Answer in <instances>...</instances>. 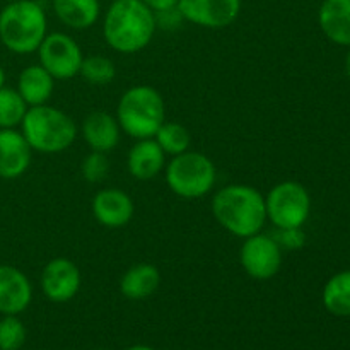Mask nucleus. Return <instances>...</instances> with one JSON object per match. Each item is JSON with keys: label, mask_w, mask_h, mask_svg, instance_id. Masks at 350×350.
Here are the masks:
<instances>
[{"label": "nucleus", "mask_w": 350, "mask_h": 350, "mask_svg": "<svg viewBox=\"0 0 350 350\" xmlns=\"http://www.w3.org/2000/svg\"><path fill=\"white\" fill-rule=\"evenodd\" d=\"M156 31V16L142 0H113L103 19L106 44L122 55L142 51Z\"/></svg>", "instance_id": "1"}, {"label": "nucleus", "mask_w": 350, "mask_h": 350, "mask_svg": "<svg viewBox=\"0 0 350 350\" xmlns=\"http://www.w3.org/2000/svg\"><path fill=\"white\" fill-rule=\"evenodd\" d=\"M211 211L222 229L241 239L262 232L267 222L265 197L252 185L232 183L219 188Z\"/></svg>", "instance_id": "2"}, {"label": "nucleus", "mask_w": 350, "mask_h": 350, "mask_svg": "<svg viewBox=\"0 0 350 350\" xmlns=\"http://www.w3.org/2000/svg\"><path fill=\"white\" fill-rule=\"evenodd\" d=\"M46 34V12L36 0L7 2L0 10V43L12 53H34Z\"/></svg>", "instance_id": "3"}, {"label": "nucleus", "mask_w": 350, "mask_h": 350, "mask_svg": "<svg viewBox=\"0 0 350 350\" xmlns=\"http://www.w3.org/2000/svg\"><path fill=\"white\" fill-rule=\"evenodd\" d=\"M19 126L33 152L60 154L77 139L74 118L48 103L29 106Z\"/></svg>", "instance_id": "4"}, {"label": "nucleus", "mask_w": 350, "mask_h": 350, "mask_svg": "<svg viewBox=\"0 0 350 350\" xmlns=\"http://www.w3.org/2000/svg\"><path fill=\"white\" fill-rule=\"evenodd\" d=\"M116 120L123 133L132 139H152L166 122V106L161 92L152 85L129 88L116 106Z\"/></svg>", "instance_id": "5"}, {"label": "nucleus", "mask_w": 350, "mask_h": 350, "mask_svg": "<svg viewBox=\"0 0 350 350\" xmlns=\"http://www.w3.org/2000/svg\"><path fill=\"white\" fill-rule=\"evenodd\" d=\"M166 185L176 197L197 200L211 193L217 183L214 161L197 150L173 156L164 167Z\"/></svg>", "instance_id": "6"}, {"label": "nucleus", "mask_w": 350, "mask_h": 350, "mask_svg": "<svg viewBox=\"0 0 350 350\" xmlns=\"http://www.w3.org/2000/svg\"><path fill=\"white\" fill-rule=\"evenodd\" d=\"M265 208L275 229L303 228L311 215V195L299 181H280L265 195Z\"/></svg>", "instance_id": "7"}, {"label": "nucleus", "mask_w": 350, "mask_h": 350, "mask_svg": "<svg viewBox=\"0 0 350 350\" xmlns=\"http://www.w3.org/2000/svg\"><path fill=\"white\" fill-rule=\"evenodd\" d=\"M40 65L46 68L55 81H70L81 72L84 53L70 34L48 33L38 48Z\"/></svg>", "instance_id": "8"}, {"label": "nucleus", "mask_w": 350, "mask_h": 350, "mask_svg": "<svg viewBox=\"0 0 350 350\" xmlns=\"http://www.w3.org/2000/svg\"><path fill=\"white\" fill-rule=\"evenodd\" d=\"M239 263L246 275L252 279L270 280L282 269L284 250L273 236L256 232L243 241L239 250Z\"/></svg>", "instance_id": "9"}, {"label": "nucleus", "mask_w": 350, "mask_h": 350, "mask_svg": "<svg viewBox=\"0 0 350 350\" xmlns=\"http://www.w3.org/2000/svg\"><path fill=\"white\" fill-rule=\"evenodd\" d=\"M82 275L79 267L65 256L51 258L40 277L41 293L51 303H68L81 291Z\"/></svg>", "instance_id": "10"}, {"label": "nucleus", "mask_w": 350, "mask_h": 350, "mask_svg": "<svg viewBox=\"0 0 350 350\" xmlns=\"http://www.w3.org/2000/svg\"><path fill=\"white\" fill-rule=\"evenodd\" d=\"M241 0H178L187 23L205 29H224L241 14Z\"/></svg>", "instance_id": "11"}, {"label": "nucleus", "mask_w": 350, "mask_h": 350, "mask_svg": "<svg viewBox=\"0 0 350 350\" xmlns=\"http://www.w3.org/2000/svg\"><path fill=\"white\" fill-rule=\"evenodd\" d=\"M92 217L98 224L108 229H118L129 224L135 214V205L120 188H105L94 195L91 202Z\"/></svg>", "instance_id": "12"}, {"label": "nucleus", "mask_w": 350, "mask_h": 350, "mask_svg": "<svg viewBox=\"0 0 350 350\" xmlns=\"http://www.w3.org/2000/svg\"><path fill=\"white\" fill-rule=\"evenodd\" d=\"M33 149L16 129H0V178L17 180L31 166Z\"/></svg>", "instance_id": "13"}, {"label": "nucleus", "mask_w": 350, "mask_h": 350, "mask_svg": "<svg viewBox=\"0 0 350 350\" xmlns=\"http://www.w3.org/2000/svg\"><path fill=\"white\" fill-rule=\"evenodd\" d=\"M33 301V286L26 273L12 265H0V314H21Z\"/></svg>", "instance_id": "14"}, {"label": "nucleus", "mask_w": 350, "mask_h": 350, "mask_svg": "<svg viewBox=\"0 0 350 350\" xmlns=\"http://www.w3.org/2000/svg\"><path fill=\"white\" fill-rule=\"evenodd\" d=\"M82 139L94 152L108 154L120 144L122 129L116 116L106 111H92L84 118L81 126Z\"/></svg>", "instance_id": "15"}, {"label": "nucleus", "mask_w": 350, "mask_h": 350, "mask_svg": "<svg viewBox=\"0 0 350 350\" xmlns=\"http://www.w3.org/2000/svg\"><path fill=\"white\" fill-rule=\"evenodd\" d=\"M166 167V154L154 139H140L126 154V170L139 181L154 180Z\"/></svg>", "instance_id": "16"}, {"label": "nucleus", "mask_w": 350, "mask_h": 350, "mask_svg": "<svg viewBox=\"0 0 350 350\" xmlns=\"http://www.w3.org/2000/svg\"><path fill=\"white\" fill-rule=\"evenodd\" d=\"M318 24L332 43L350 48V0H323Z\"/></svg>", "instance_id": "17"}, {"label": "nucleus", "mask_w": 350, "mask_h": 350, "mask_svg": "<svg viewBox=\"0 0 350 350\" xmlns=\"http://www.w3.org/2000/svg\"><path fill=\"white\" fill-rule=\"evenodd\" d=\"M17 92L27 106L46 105L55 91V79L40 64L23 68L17 77Z\"/></svg>", "instance_id": "18"}, {"label": "nucleus", "mask_w": 350, "mask_h": 350, "mask_svg": "<svg viewBox=\"0 0 350 350\" xmlns=\"http://www.w3.org/2000/svg\"><path fill=\"white\" fill-rule=\"evenodd\" d=\"M159 269L152 263L132 265L120 280V293L130 301H144L152 296L161 286Z\"/></svg>", "instance_id": "19"}, {"label": "nucleus", "mask_w": 350, "mask_h": 350, "mask_svg": "<svg viewBox=\"0 0 350 350\" xmlns=\"http://www.w3.org/2000/svg\"><path fill=\"white\" fill-rule=\"evenodd\" d=\"M51 7L57 19L75 31L89 29L101 16L99 0H51Z\"/></svg>", "instance_id": "20"}, {"label": "nucleus", "mask_w": 350, "mask_h": 350, "mask_svg": "<svg viewBox=\"0 0 350 350\" xmlns=\"http://www.w3.org/2000/svg\"><path fill=\"white\" fill-rule=\"evenodd\" d=\"M321 299L325 310L334 317H350V270H340L327 280Z\"/></svg>", "instance_id": "21"}, {"label": "nucleus", "mask_w": 350, "mask_h": 350, "mask_svg": "<svg viewBox=\"0 0 350 350\" xmlns=\"http://www.w3.org/2000/svg\"><path fill=\"white\" fill-rule=\"evenodd\" d=\"M166 156H178L190 150L191 135L185 125L178 122H164L152 137Z\"/></svg>", "instance_id": "22"}, {"label": "nucleus", "mask_w": 350, "mask_h": 350, "mask_svg": "<svg viewBox=\"0 0 350 350\" xmlns=\"http://www.w3.org/2000/svg\"><path fill=\"white\" fill-rule=\"evenodd\" d=\"M79 75H81L88 84L92 85L111 84L116 77L115 62H113L111 58L105 57V55L84 57Z\"/></svg>", "instance_id": "23"}, {"label": "nucleus", "mask_w": 350, "mask_h": 350, "mask_svg": "<svg viewBox=\"0 0 350 350\" xmlns=\"http://www.w3.org/2000/svg\"><path fill=\"white\" fill-rule=\"evenodd\" d=\"M29 106L24 103L17 89L0 88V129H16L21 125Z\"/></svg>", "instance_id": "24"}, {"label": "nucleus", "mask_w": 350, "mask_h": 350, "mask_svg": "<svg viewBox=\"0 0 350 350\" xmlns=\"http://www.w3.org/2000/svg\"><path fill=\"white\" fill-rule=\"evenodd\" d=\"M26 342V327L17 314H3L0 320V350H19Z\"/></svg>", "instance_id": "25"}, {"label": "nucleus", "mask_w": 350, "mask_h": 350, "mask_svg": "<svg viewBox=\"0 0 350 350\" xmlns=\"http://www.w3.org/2000/svg\"><path fill=\"white\" fill-rule=\"evenodd\" d=\"M109 171V161L106 157V154L103 152H91L82 159L81 164V173L82 178L89 183H101L106 176H108Z\"/></svg>", "instance_id": "26"}, {"label": "nucleus", "mask_w": 350, "mask_h": 350, "mask_svg": "<svg viewBox=\"0 0 350 350\" xmlns=\"http://www.w3.org/2000/svg\"><path fill=\"white\" fill-rule=\"evenodd\" d=\"M273 238L277 239V243L280 245L282 250H301L306 245V232L303 231V228H291V229H277V232L273 234Z\"/></svg>", "instance_id": "27"}, {"label": "nucleus", "mask_w": 350, "mask_h": 350, "mask_svg": "<svg viewBox=\"0 0 350 350\" xmlns=\"http://www.w3.org/2000/svg\"><path fill=\"white\" fill-rule=\"evenodd\" d=\"M154 16H156L157 29L161 27L163 31H176L185 23V17L180 12V9H178V5L171 7V9L159 10V12H154Z\"/></svg>", "instance_id": "28"}, {"label": "nucleus", "mask_w": 350, "mask_h": 350, "mask_svg": "<svg viewBox=\"0 0 350 350\" xmlns=\"http://www.w3.org/2000/svg\"><path fill=\"white\" fill-rule=\"evenodd\" d=\"M152 12H159V10L171 9V7L178 5V0H142Z\"/></svg>", "instance_id": "29"}, {"label": "nucleus", "mask_w": 350, "mask_h": 350, "mask_svg": "<svg viewBox=\"0 0 350 350\" xmlns=\"http://www.w3.org/2000/svg\"><path fill=\"white\" fill-rule=\"evenodd\" d=\"M344 67H345V74H347V77H349V81H350V48H349L347 55H345Z\"/></svg>", "instance_id": "30"}, {"label": "nucleus", "mask_w": 350, "mask_h": 350, "mask_svg": "<svg viewBox=\"0 0 350 350\" xmlns=\"http://www.w3.org/2000/svg\"><path fill=\"white\" fill-rule=\"evenodd\" d=\"M5 85V70H3V67L0 65V88H3Z\"/></svg>", "instance_id": "31"}, {"label": "nucleus", "mask_w": 350, "mask_h": 350, "mask_svg": "<svg viewBox=\"0 0 350 350\" xmlns=\"http://www.w3.org/2000/svg\"><path fill=\"white\" fill-rule=\"evenodd\" d=\"M126 350H156V349L149 347V345H133V347H130Z\"/></svg>", "instance_id": "32"}, {"label": "nucleus", "mask_w": 350, "mask_h": 350, "mask_svg": "<svg viewBox=\"0 0 350 350\" xmlns=\"http://www.w3.org/2000/svg\"><path fill=\"white\" fill-rule=\"evenodd\" d=\"M7 2H17V0H7Z\"/></svg>", "instance_id": "33"}]
</instances>
